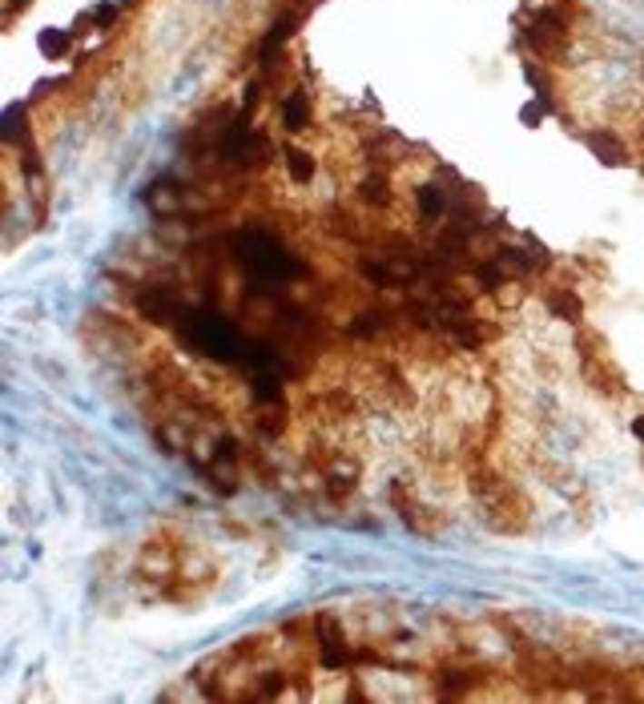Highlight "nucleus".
Wrapping results in <instances>:
<instances>
[{
  "label": "nucleus",
  "instance_id": "2",
  "mask_svg": "<svg viewBox=\"0 0 644 704\" xmlns=\"http://www.w3.org/2000/svg\"><path fill=\"white\" fill-rule=\"evenodd\" d=\"M234 258L250 270V282H258V286H274V282L306 274V262L286 250L270 230H258V225L234 233Z\"/></svg>",
  "mask_w": 644,
  "mask_h": 704
},
{
  "label": "nucleus",
  "instance_id": "8",
  "mask_svg": "<svg viewBox=\"0 0 644 704\" xmlns=\"http://www.w3.org/2000/svg\"><path fill=\"white\" fill-rule=\"evenodd\" d=\"M306 121H311V97L294 89L291 97L282 101V125L291 129V134H302V129H306Z\"/></svg>",
  "mask_w": 644,
  "mask_h": 704
},
{
  "label": "nucleus",
  "instance_id": "9",
  "mask_svg": "<svg viewBox=\"0 0 644 704\" xmlns=\"http://www.w3.org/2000/svg\"><path fill=\"white\" fill-rule=\"evenodd\" d=\"M544 302H548V310H552L556 318H564V322H580V314H584L580 298H576L572 290H548Z\"/></svg>",
  "mask_w": 644,
  "mask_h": 704
},
{
  "label": "nucleus",
  "instance_id": "13",
  "mask_svg": "<svg viewBox=\"0 0 644 704\" xmlns=\"http://www.w3.org/2000/svg\"><path fill=\"white\" fill-rule=\"evenodd\" d=\"M0 134H5L8 145H21V141H25V105H8Z\"/></svg>",
  "mask_w": 644,
  "mask_h": 704
},
{
  "label": "nucleus",
  "instance_id": "14",
  "mask_svg": "<svg viewBox=\"0 0 644 704\" xmlns=\"http://www.w3.org/2000/svg\"><path fill=\"white\" fill-rule=\"evenodd\" d=\"M69 45H73V36L61 33V28H53V33H41V53L45 56H64V53H69Z\"/></svg>",
  "mask_w": 644,
  "mask_h": 704
},
{
  "label": "nucleus",
  "instance_id": "10",
  "mask_svg": "<svg viewBox=\"0 0 644 704\" xmlns=\"http://www.w3.org/2000/svg\"><path fill=\"white\" fill-rule=\"evenodd\" d=\"M391 503H395V511L403 515V523L407 528H423V503H411V491H407V483L399 479L395 487H391Z\"/></svg>",
  "mask_w": 644,
  "mask_h": 704
},
{
  "label": "nucleus",
  "instance_id": "12",
  "mask_svg": "<svg viewBox=\"0 0 644 704\" xmlns=\"http://www.w3.org/2000/svg\"><path fill=\"white\" fill-rule=\"evenodd\" d=\"M588 145H592V154L600 157V162H609V165H620L624 162L620 141L609 137V134H588Z\"/></svg>",
  "mask_w": 644,
  "mask_h": 704
},
{
  "label": "nucleus",
  "instance_id": "11",
  "mask_svg": "<svg viewBox=\"0 0 644 704\" xmlns=\"http://www.w3.org/2000/svg\"><path fill=\"white\" fill-rule=\"evenodd\" d=\"M282 162H286V174H291V182H298V185H306L314 177V157L306 154V149H298V145H291L282 154Z\"/></svg>",
  "mask_w": 644,
  "mask_h": 704
},
{
  "label": "nucleus",
  "instance_id": "4",
  "mask_svg": "<svg viewBox=\"0 0 644 704\" xmlns=\"http://www.w3.org/2000/svg\"><path fill=\"white\" fill-rule=\"evenodd\" d=\"M564 33H568V25H564V16H560L556 8H544V13H540L536 21L524 25V41H528L536 53H552L556 45L564 41Z\"/></svg>",
  "mask_w": 644,
  "mask_h": 704
},
{
  "label": "nucleus",
  "instance_id": "7",
  "mask_svg": "<svg viewBox=\"0 0 644 704\" xmlns=\"http://www.w3.org/2000/svg\"><path fill=\"white\" fill-rule=\"evenodd\" d=\"M359 197L367 205H375V210L379 205H391V177L382 174V169H371V174L359 182Z\"/></svg>",
  "mask_w": 644,
  "mask_h": 704
},
{
  "label": "nucleus",
  "instance_id": "1",
  "mask_svg": "<svg viewBox=\"0 0 644 704\" xmlns=\"http://www.w3.org/2000/svg\"><path fill=\"white\" fill-rule=\"evenodd\" d=\"M177 331V342L185 351H198L205 359L213 362H230V366H246V354H250V338L230 322L226 314H218L213 306H190L185 318L173 326Z\"/></svg>",
  "mask_w": 644,
  "mask_h": 704
},
{
  "label": "nucleus",
  "instance_id": "6",
  "mask_svg": "<svg viewBox=\"0 0 644 704\" xmlns=\"http://www.w3.org/2000/svg\"><path fill=\"white\" fill-rule=\"evenodd\" d=\"M447 205H451V197H447L440 185H419V190H415V210L423 213L427 222L447 218Z\"/></svg>",
  "mask_w": 644,
  "mask_h": 704
},
{
  "label": "nucleus",
  "instance_id": "5",
  "mask_svg": "<svg viewBox=\"0 0 644 704\" xmlns=\"http://www.w3.org/2000/svg\"><path fill=\"white\" fill-rule=\"evenodd\" d=\"M387 331H391V314H387V310H359V314L347 322L351 338H379Z\"/></svg>",
  "mask_w": 644,
  "mask_h": 704
},
{
  "label": "nucleus",
  "instance_id": "15",
  "mask_svg": "<svg viewBox=\"0 0 644 704\" xmlns=\"http://www.w3.org/2000/svg\"><path fill=\"white\" fill-rule=\"evenodd\" d=\"M632 431H637V439H644V419H637V422H632Z\"/></svg>",
  "mask_w": 644,
  "mask_h": 704
},
{
  "label": "nucleus",
  "instance_id": "3",
  "mask_svg": "<svg viewBox=\"0 0 644 704\" xmlns=\"http://www.w3.org/2000/svg\"><path fill=\"white\" fill-rule=\"evenodd\" d=\"M185 298L177 294L173 286H145V290H137V314L145 318V322H154V326H173L185 318Z\"/></svg>",
  "mask_w": 644,
  "mask_h": 704
}]
</instances>
